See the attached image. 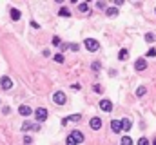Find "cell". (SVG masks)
<instances>
[{
  "label": "cell",
  "instance_id": "8992f818",
  "mask_svg": "<svg viewBox=\"0 0 156 145\" xmlns=\"http://www.w3.org/2000/svg\"><path fill=\"white\" fill-rule=\"evenodd\" d=\"M100 109L105 111V112L113 111V102H111V100H102V102H100Z\"/></svg>",
  "mask_w": 156,
  "mask_h": 145
},
{
  "label": "cell",
  "instance_id": "d6986e66",
  "mask_svg": "<svg viewBox=\"0 0 156 145\" xmlns=\"http://www.w3.org/2000/svg\"><path fill=\"white\" fill-rule=\"evenodd\" d=\"M67 118H69V122H71V120H73V122H80V120H82L80 114H73V116H67Z\"/></svg>",
  "mask_w": 156,
  "mask_h": 145
},
{
  "label": "cell",
  "instance_id": "1f68e13d",
  "mask_svg": "<svg viewBox=\"0 0 156 145\" xmlns=\"http://www.w3.org/2000/svg\"><path fill=\"white\" fill-rule=\"evenodd\" d=\"M154 13H156V9H154Z\"/></svg>",
  "mask_w": 156,
  "mask_h": 145
},
{
  "label": "cell",
  "instance_id": "ffe728a7",
  "mask_svg": "<svg viewBox=\"0 0 156 145\" xmlns=\"http://www.w3.org/2000/svg\"><path fill=\"white\" fill-rule=\"evenodd\" d=\"M51 42H53V45H62V40H60L58 36H53V40H51Z\"/></svg>",
  "mask_w": 156,
  "mask_h": 145
},
{
  "label": "cell",
  "instance_id": "5bb4252c",
  "mask_svg": "<svg viewBox=\"0 0 156 145\" xmlns=\"http://www.w3.org/2000/svg\"><path fill=\"white\" fill-rule=\"evenodd\" d=\"M127 56H129V51H127V49H122V51L118 53V58H120V60H127Z\"/></svg>",
  "mask_w": 156,
  "mask_h": 145
},
{
  "label": "cell",
  "instance_id": "9a60e30c",
  "mask_svg": "<svg viewBox=\"0 0 156 145\" xmlns=\"http://www.w3.org/2000/svg\"><path fill=\"white\" fill-rule=\"evenodd\" d=\"M58 15H60V16H71V11H69L67 7H62V9L58 11Z\"/></svg>",
  "mask_w": 156,
  "mask_h": 145
},
{
  "label": "cell",
  "instance_id": "cb8c5ba5",
  "mask_svg": "<svg viewBox=\"0 0 156 145\" xmlns=\"http://www.w3.org/2000/svg\"><path fill=\"white\" fill-rule=\"evenodd\" d=\"M138 145H149V140L147 138H140L138 140Z\"/></svg>",
  "mask_w": 156,
  "mask_h": 145
},
{
  "label": "cell",
  "instance_id": "30bf717a",
  "mask_svg": "<svg viewBox=\"0 0 156 145\" xmlns=\"http://www.w3.org/2000/svg\"><path fill=\"white\" fill-rule=\"evenodd\" d=\"M18 112H20L22 116H29V114L33 112V109H31L29 105H20V107H18Z\"/></svg>",
  "mask_w": 156,
  "mask_h": 145
},
{
  "label": "cell",
  "instance_id": "9c48e42d",
  "mask_svg": "<svg viewBox=\"0 0 156 145\" xmlns=\"http://www.w3.org/2000/svg\"><path fill=\"white\" fill-rule=\"evenodd\" d=\"M40 127L36 124H31V122H24L22 124V131H38Z\"/></svg>",
  "mask_w": 156,
  "mask_h": 145
},
{
  "label": "cell",
  "instance_id": "83f0119b",
  "mask_svg": "<svg viewBox=\"0 0 156 145\" xmlns=\"http://www.w3.org/2000/svg\"><path fill=\"white\" fill-rule=\"evenodd\" d=\"M93 89H95V92H102V91H104V89H102V87H100V85H95V87H93Z\"/></svg>",
  "mask_w": 156,
  "mask_h": 145
},
{
  "label": "cell",
  "instance_id": "3957f363",
  "mask_svg": "<svg viewBox=\"0 0 156 145\" xmlns=\"http://www.w3.org/2000/svg\"><path fill=\"white\" fill-rule=\"evenodd\" d=\"M35 118H36V122H46L47 120V109L46 107H38L35 111Z\"/></svg>",
  "mask_w": 156,
  "mask_h": 145
},
{
  "label": "cell",
  "instance_id": "ac0fdd59",
  "mask_svg": "<svg viewBox=\"0 0 156 145\" xmlns=\"http://www.w3.org/2000/svg\"><path fill=\"white\" fill-rule=\"evenodd\" d=\"M118 15V11L115 9V7H111V9H107V16H116Z\"/></svg>",
  "mask_w": 156,
  "mask_h": 145
},
{
  "label": "cell",
  "instance_id": "f546056e",
  "mask_svg": "<svg viewBox=\"0 0 156 145\" xmlns=\"http://www.w3.org/2000/svg\"><path fill=\"white\" fill-rule=\"evenodd\" d=\"M69 49H73V51H78V45H76V44H73V45H69Z\"/></svg>",
  "mask_w": 156,
  "mask_h": 145
},
{
  "label": "cell",
  "instance_id": "6da1fadb",
  "mask_svg": "<svg viewBox=\"0 0 156 145\" xmlns=\"http://www.w3.org/2000/svg\"><path fill=\"white\" fill-rule=\"evenodd\" d=\"M78 143H84V134L80 131H73L65 140V145H78Z\"/></svg>",
  "mask_w": 156,
  "mask_h": 145
},
{
  "label": "cell",
  "instance_id": "8fae6325",
  "mask_svg": "<svg viewBox=\"0 0 156 145\" xmlns=\"http://www.w3.org/2000/svg\"><path fill=\"white\" fill-rule=\"evenodd\" d=\"M111 129H113V132H120L122 131V122L120 120H113V122H111Z\"/></svg>",
  "mask_w": 156,
  "mask_h": 145
},
{
  "label": "cell",
  "instance_id": "e0dca14e",
  "mask_svg": "<svg viewBox=\"0 0 156 145\" xmlns=\"http://www.w3.org/2000/svg\"><path fill=\"white\" fill-rule=\"evenodd\" d=\"M78 9H80L82 13H89V6H87V4H78Z\"/></svg>",
  "mask_w": 156,
  "mask_h": 145
},
{
  "label": "cell",
  "instance_id": "44dd1931",
  "mask_svg": "<svg viewBox=\"0 0 156 145\" xmlns=\"http://www.w3.org/2000/svg\"><path fill=\"white\" fill-rule=\"evenodd\" d=\"M147 56H151V58H152V56H156V49H154V47H151V49L147 51Z\"/></svg>",
  "mask_w": 156,
  "mask_h": 145
},
{
  "label": "cell",
  "instance_id": "d4e9b609",
  "mask_svg": "<svg viewBox=\"0 0 156 145\" xmlns=\"http://www.w3.org/2000/svg\"><path fill=\"white\" fill-rule=\"evenodd\" d=\"M55 60H56L58 64H62V62H64V56H62V55H55Z\"/></svg>",
  "mask_w": 156,
  "mask_h": 145
},
{
  "label": "cell",
  "instance_id": "5b68a950",
  "mask_svg": "<svg viewBox=\"0 0 156 145\" xmlns=\"http://www.w3.org/2000/svg\"><path fill=\"white\" fill-rule=\"evenodd\" d=\"M0 87H2L4 91H9L13 87V80L9 76H2V78H0Z\"/></svg>",
  "mask_w": 156,
  "mask_h": 145
},
{
  "label": "cell",
  "instance_id": "484cf974",
  "mask_svg": "<svg viewBox=\"0 0 156 145\" xmlns=\"http://www.w3.org/2000/svg\"><path fill=\"white\" fill-rule=\"evenodd\" d=\"M96 6H98V9H104L105 7V2H96Z\"/></svg>",
  "mask_w": 156,
  "mask_h": 145
},
{
  "label": "cell",
  "instance_id": "7a4b0ae2",
  "mask_svg": "<svg viewBox=\"0 0 156 145\" xmlns=\"http://www.w3.org/2000/svg\"><path fill=\"white\" fill-rule=\"evenodd\" d=\"M98 47H100L98 40H95V38H87V40H85V49H87V51L95 53V51H98Z\"/></svg>",
  "mask_w": 156,
  "mask_h": 145
},
{
  "label": "cell",
  "instance_id": "4316f807",
  "mask_svg": "<svg viewBox=\"0 0 156 145\" xmlns=\"http://www.w3.org/2000/svg\"><path fill=\"white\" fill-rule=\"evenodd\" d=\"M93 69L98 71V69H100V62H95V64H93Z\"/></svg>",
  "mask_w": 156,
  "mask_h": 145
},
{
  "label": "cell",
  "instance_id": "603a6c76",
  "mask_svg": "<svg viewBox=\"0 0 156 145\" xmlns=\"http://www.w3.org/2000/svg\"><path fill=\"white\" fill-rule=\"evenodd\" d=\"M145 94V87H138V91H136V96H143Z\"/></svg>",
  "mask_w": 156,
  "mask_h": 145
},
{
  "label": "cell",
  "instance_id": "277c9868",
  "mask_svg": "<svg viewBox=\"0 0 156 145\" xmlns=\"http://www.w3.org/2000/svg\"><path fill=\"white\" fill-rule=\"evenodd\" d=\"M53 102H55L56 105H64V104H65V94H64L62 91H56V92L53 94Z\"/></svg>",
  "mask_w": 156,
  "mask_h": 145
},
{
  "label": "cell",
  "instance_id": "ba28073f",
  "mask_svg": "<svg viewBox=\"0 0 156 145\" xmlns=\"http://www.w3.org/2000/svg\"><path fill=\"white\" fill-rule=\"evenodd\" d=\"M135 69H136V71H145V69H147V62H145L143 58H138V60L135 62Z\"/></svg>",
  "mask_w": 156,
  "mask_h": 145
},
{
  "label": "cell",
  "instance_id": "f1b7e54d",
  "mask_svg": "<svg viewBox=\"0 0 156 145\" xmlns=\"http://www.w3.org/2000/svg\"><path fill=\"white\" fill-rule=\"evenodd\" d=\"M31 141H33L31 136H26V138H24V143H31Z\"/></svg>",
  "mask_w": 156,
  "mask_h": 145
},
{
  "label": "cell",
  "instance_id": "4fadbf2b",
  "mask_svg": "<svg viewBox=\"0 0 156 145\" xmlns=\"http://www.w3.org/2000/svg\"><path fill=\"white\" fill-rule=\"evenodd\" d=\"M9 13H11V20H15V22L20 20V11H18V9H11Z\"/></svg>",
  "mask_w": 156,
  "mask_h": 145
},
{
  "label": "cell",
  "instance_id": "52a82bcc",
  "mask_svg": "<svg viewBox=\"0 0 156 145\" xmlns=\"http://www.w3.org/2000/svg\"><path fill=\"white\" fill-rule=\"evenodd\" d=\"M89 125H91V129L98 131V129L102 127V120H100L98 116H95V118H91V122H89Z\"/></svg>",
  "mask_w": 156,
  "mask_h": 145
},
{
  "label": "cell",
  "instance_id": "7402d4cb",
  "mask_svg": "<svg viewBox=\"0 0 156 145\" xmlns=\"http://www.w3.org/2000/svg\"><path fill=\"white\" fill-rule=\"evenodd\" d=\"M145 40H147V42L151 44V42L154 40V35H152V33H147V35H145Z\"/></svg>",
  "mask_w": 156,
  "mask_h": 145
},
{
  "label": "cell",
  "instance_id": "4dcf8cb0",
  "mask_svg": "<svg viewBox=\"0 0 156 145\" xmlns=\"http://www.w3.org/2000/svg\"><path fill=\"white\" fill-rule=\"evenodd\" d=\"M152 145H156V140H154V141H152Z\"/></svg>",
  "mask_w": 156,
  "mask_h": 145
},
{
  "label": "cell",
  "instance_id": "7c38bea8",
  "mask_svg": "<svg viewBox=\"0 0 156 145\" xmlns=\"http://www.w3.org/2000/svg\"><path fill=\"white\" fill-rule=\"evenodd\" d=\"M131 125H132V124H131L129 118H123V120H122V131H131Z\"/></svg>",
  "mask_w": 156,
  "mask_h": 145
},
{
  "label": "cell",
  "instance_id": "2e32d148",
  "mask_svg": "<svg viewBox=\"0 0 156 145\" xmlns=\"http://www.w3.org/2000/svg\"><path fill=\"white\" fill-rule=\"evenodd\" d=\"M120 143H122V145H132V140H131V138H129V136H123V138H122V141H120Z\"/></svg>",
  "mask_w": 156,
  "mask_h": 145
}]
</instances>
